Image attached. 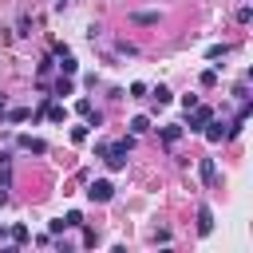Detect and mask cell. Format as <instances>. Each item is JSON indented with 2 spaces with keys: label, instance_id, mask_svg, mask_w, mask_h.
Wrapping results in <instances>:
<instances>
[{
  "label": "cell",
  "instance_id": "cell-15",
  "mask_svg": "<svg viewBox=\"0 0 253 253\" xmlns=\"http://www.w3.org/2000/svg\"><path fill=\"white\" fill-rule=\"evenodd\" d=\"M24 119H32V111H24V107H16V111H8V123H24Z\"/></svg>",
  "mask_w": 253,
  "mask_h": 253
},
{
  "label": "cell",
  "instance_id": "cell-9",
  "mask_svg": "<svg viewBox=\"0 0 253 253\" xmlns=\"http://www.w3.org/2000/svg\"><path fill=\"white\" fill-rule=\"evenodd\" d=\"M178 138H182V126L178 123H166L162 126V142H178Z\"/></svg>",
  "mask_w": 253,
  "mask_h": 253
},
{
  "label": "cell",
  "instance_id": "cell-10",
  "mask_svg": "<svg viewBox=\"0 0 253 253\" xmlns=\"http://www.w3.org/2000/svg\"><path fill=\"white\" fill-rule=\"evenodd\" d=\"M71 91H75L71 75H59V83H55V95H71Z\"/></svg>",
  "mask_w": 253,
  "mask_h": 253
},
{
  "label": "cell",
  "instance_id": "cell-16",
  "mask_svg": "<svg viewBox=\"0 0 253 253\" xmlns=\"http://www.w3.org/2000/svg\"><path fill=\"white\" fill-rule=\"evenodd\" d=\"M170 99H174V95H170L166 87H154V103H158V107H162V103H170Z\"/></svg>",
  "mask_w": 253,
  "mask_h": 253
},
{
  "label": "cell",
  "instance_id": "cell-12",
  "mask_svg": "<svg viewBox=\"0 0 253 253\" xmlns=\"http://www.w3.org/2000/svg\"><path fill=\"white\" fill-rule=\"evenodd\" d=\"M130 20H134V24H158V12H134Z\"/></svg>",
  "mask_w": 253,
  "mask_h": 253
},
{
  "label": "cell",
  "instance_id": "cell-17",
  "mask_svg": "<svg viewBox=\"0 0 253 253\" xmlns=\"http://www.w3.org/2000/svg\"><path fill=\"white\" fill-rule=\"evenodd\" d=\"M221 55H225V43H213V47L206 51V59H221Z\"/></svg>",
  "mask_w": 253,
  "mask_h": 253
},
{
  "label": "cell",
  "instance_id": "cell-6",
  "mask_svg": "<svg viewBox=\"0 0 253 253\" xmlns=\"http://www.w3.org/2000/svg\"><path fill=\"white\" fill-rule=\"evenodd\" d=\"M210 229H213V213H210V206H198V233L206 237Z\"/></svg>",
  "mask_w": 253,
  "mask_h": 253
},
{
  "label": "cell",
  "instance_id": "cell-20",
  "mask_svg": "<svg viewBox=\"0 0 253 253\" xmlns=\"http://www.w3.org/2000/svg\"><path fill=\"white\" fill-rule=\"evenodd\" d=\"M4 202H8V186H0V206H4Z\"/></svg>",
  "mask_w": 253,
  "mask_h": 253
},
{
  "label": "cell",
  "instance_id": "cell-5",
  "mask_svg": "<svg viewBox=\"0 0 253 253\" xmlns=\"http://www.w3.org/2000/svg\"><path fill=\"white\" fill-rule=\"evenodd\" d=\"M198 174H202L206 186H213V182H217V166H213V158H202V162H198Z\"/></svg>",
  "mask_w": 253,
  "mask_h": 253
},
{
  "label": "cell",
  "instance_id": "cell-19",
  "mask_svg": "<svg viewBox=\"0 0 253 253\" xmlns=\"http://www.w3.org/2000/svg\"><path fill=\"white\" fill-rule=\"evenodd\" d=\"M63 221H67V229H71V225H83V213H79V210H71Z\"/></svg>",
  "mask_w": 253,
  "mask_h": 253
},
{
  "label": "cell",
  "instance_id": "cell-21",
  "mask_svg": "<svg viewBox=\"0 0 253 253\" xmlns=\"http://www.w3.org/2000/svg\"><path fill=\"white\" fill-rule=\"evenodd\" d=\"M0 107H4V95H0Z\"/></svg>",
  "mask_w": 253,
  "mask_h": 253
},
{
  "label": "cell",
  "instance_id": "cell-13",
  "mask_svg": "<svg viewBox=\"0 0 253 253\" xmlns=\"http://www.w3.org/2000/svg\"><path fill=\"white\" fill-rule=\"evenodd\" d=\"M87 134H91L87 123H83V126H71V142H87Z\"/></svg>",
  "mask_w": 253,
  "mask_h": 253
},
{
  "label": "cell",
  "instance_id": "cell-1",
  "mask_svg": "<svg viewBox=\"0 0 253 253\" xmlns=\"http://www.w3.org/2000/svg\"><path fill=\"white\" fill-rule=\"evenodd\" d=\"M87 198H91V202H111V198H115V186H111L107 178H95V182L87 186Z\"/></svg>",
  "mask_w": 253,
  "mask_h": 253
},
{
  "label": "cell",
  "instance_id": "cell-7",
  "mask_svg": "<svg viewBox=\"0 0 253 253\" xmlns=\"http://www.w3.org/2000/svg\"><path fill=\"white\" fill-rule=\"evenodd\" d=\"M59 71H63V75H75V71H79V63H75V55H71V51H63V55H59Z\"/></svg>",
  "mask_w": 253,
  "mask_h": 253
},
{
  "label": "cell",
  "instance_id": "cell-11",
  "mask_svg": "<svg viewBox=\"0 0 253 253\" xmlns=\"http://www.w3.org/2000/svg\"><path fill=\"white\" fill-rule=\"evenodd\" d=\"M130 130H134V134L150 130V119H146V115H134V119H130Z\"/></svg>",
  "mask_w": 253,
  "mask_h": 253
},
{
  "label": "cell",
  "instance_id": "cell-2",
  "mask_svg": "<svg viewBox=\"0 0 253 253\" xmlns=\"http://www.w3.org/2000/svg\"><path fill=\"white\" fill-rule=\"evenodd\" d=\"M16 146H20V150H28V154H47V142H43V138H36V134H20V138H16Z\"/></svg>",
  "mask_w": 253,
  "mask_h": 253
},
{
  "label": "cell",
  "instance_id": "cell-4",
  "mask_svg": "<svg viewBox=\"0 0 253 253\" xmlns=\"http://www.w3.org/2000/svg\"><path fill=\"white\" fill-rule=\"evenodd\" d=\"M202 130H206V138H210V142H221V138H229V123H213V119H210Z\"/></svg>",
  "mask_w": 253,
  "mask_h": 253
},
{
  "label": "cell",
  "instance_id": "cell-3",
  "mask_svg": "<svg viewBox=\"0 0 253 253\" xmlns=\"http://www.w3.org/2000/svg\"><path fill=\"white\" fill-rule=\"evenodd\" d=\"M210 119H213V111L198 103V107H194V115H190V134H198V130H202V126H206Z\"/></svg>",
  "mask_w": 253,
  "mask_h": 253
},
{
  "label": "cell",
  "instance_id": "cell-8",
  "mask_svg": "<svg viewBox=\"0 0 253 253\" xmlns=\"http://www.w3.org/2000/svg\"><path fill=\"white\" fill-rule=\"evenodd\" d=\"M43 115H47L51 123H63V119H67V107H59V103H47V107H43Z\"/></svg>",
  "mask_w": 253,
  "mask_h": 253
},
{
  "label": "cell",
  "instance_id": "cell-14",
  "mask_svg": "<svg viewBox=\"0 0 253 253\" xmlns=\"http://www.w3.org/2000/svg\"><path fill=\"white\" fill-rule=\"evenodd\" d=\"M8 237H12L16 245H24V241H28V225H12V233H8Z\"/></svg>",
  "mask_w": 253,
  "mask_h": 253
},
{
  "label": "cell",
  "instance_id": "cell-18",
  "mask_svg": "<svg viewBox=\"0 0 253 253\" xmlns=\"http://www.w3.org/2000/svg\"><path fill=\"white\" fill-rule=\"evenodd\" d=\"M213 83H217V71H213V67H210V71H202V87H213Z\"/></svg>",
  "mask_w": 253,
  "mask_h": 253
}]
</instances>
